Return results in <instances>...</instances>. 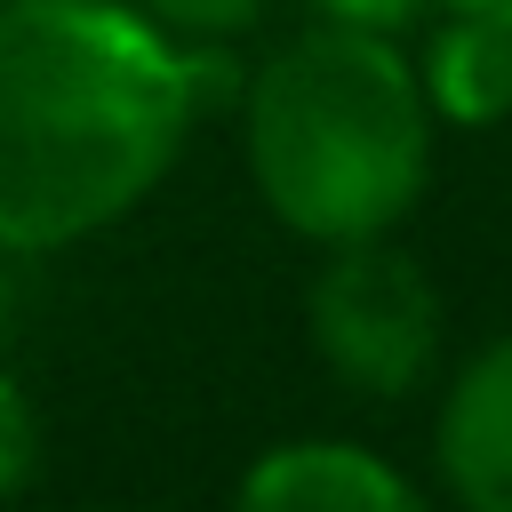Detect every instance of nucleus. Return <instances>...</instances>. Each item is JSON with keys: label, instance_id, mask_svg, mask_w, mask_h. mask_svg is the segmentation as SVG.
I'll return each instance as SVG.
<instances>
[{"label": "nucleus", "instance_id": "1", "mask_svg": "<svg viewBox=\"0 0 512 512\" xmlns=\"http://www.w3.org/2000/svg\"><path fill=\"white\" fill-rule=\"evenodd\" d=\"M216 88L232 96V72L136 0H8L0 256H56L120 224L144 192H160Z\"/></svg>", "mask_w": 512, "mask_h": 512}, {"label": "nucleus", "instance_id": "2", "mask_svg": "<svg viewBox=\"0 0 512 512\" xmlns=\"http://www.w3.org/2000/svg\"><path fill=\"white\" fill-rule=\"evenodd\" d=\"M432 104L392 32L312 24L248 72L240 144L256 200L312 248L392 232L432 176Z\"/></svg>", "mask_w": 512, "mask_h": 512}, {"label": "nucleus", "instance_id": "3", "mask_svg": "<svg viewBox=\"0 0 512 512\" xmlns=\"http://www.w3.org/2000/svg\"><path fill=\"white\" fill-rule=\"evenodd\" d=\"M312 352L360 400H408L440 360V288L392 232L336 240L304 288Z\"/></svg>", "mask_w": 512, "mask_h": 512}, {"label": "nucleus", "instance_id": "4", "mask_svg": "<svg viewBox=\"0 0 512 512\" xmlns=\"http://www.w3.org/2000/svg\"><path fill=\"white\" fill-rule=\"evenodd\" d=\"M432 464L464 512H512V328L448 376L432 416Z\"/></svg>", "mask_w": 512, "mask_h": 512}, {"label": "nucleus", "instance_id": "5", "mask_svg": "<svg viewBox=\"0 0 512 512\" xmlns=\"http://www.w3.org/2000/svg\"><path fill=\"white\" fill-rule=\"evenodd\" d=\"M232 496L248 512H416L424 504L416 480L360 440H280L240 472Z\"/></svg>", "mask_w": 512, "mask_h": 512}, {"label": "nucleus", "instance_id": "6", "mask_svg": "<svg viewBox=\"0 0 512 512\" xmlns=\"http://www.w3.org/2000/svg\"><path fill=\"white\" fill-rule=\"evenodd\" d=\"M408 64H416V88L440 128H496L512 112V24H496V16L448 8L432 24L424 56H408Z\"/></svg>", "mask_w": 512, "mask_h": 512}, {"label": "nucleus", "instance_id": "7", "mask_svg": "<svg viewBox=\"0 0 512 512\" xmlns=\"http://www.w3.org/2000/svg\"><path fill=\"white\" fill-rule=\"evenodd\" d=\"M32 472H40V416L16 392V376H0V504L32 488Z\"/></svg>", "mask_w": 512, "mask_h": 512}, {"label": "nucleus", "instance_id": "8", "mask_svg": "<svg viewBox=\"0 0 512 512\" xmlns=\"http://www.w3.org/2000/svg\"><path fill=\"white\" fill-rule=\"evenodd\" d=\"M152 24H168L176 40H232L264 16V0H136Z\"/></svg>", "mask_w": 512, "mask_h": 512}, {"label": "nucleus", "instance_id": "9", "mask_svg": "<svg viewBox=\"0 0 512 512\" xmlns=\"http://www.w3.org/2000/svg\"><path fill=\"white\" fill-rule=\"evenodd\" d=\"M432 0H312V24H352V32H408Z\"/></svg>", "mask_w": 512, "mask_h": 512}, {"label": "nucleus", "instance_id": "10", "mask_svg": "<svg viewBox=\"0 0 512 512\" xmlns=\"http://www.w3.org/2000/svg\"><path fill=\"white\" fill-rule=\"evenodd\" d=\"M440 8H464V16H496V24H512V0H440Z\"/></svg>", "mask_w": 512, "mask_h": 512}, {"label": "nucleus", "instance_id": "11", "mask_svg": "<svg viewBox=\"0 0 512 512\" xmlns=\"http://www.w3.org/2000/svg\"><path fill=\"white\" fill-rule=\"evenodd\" d=\"M0 8H8V0H0Z\"/></svg>", "mask_w": 512, "mask_h": 512}]
</instances>
